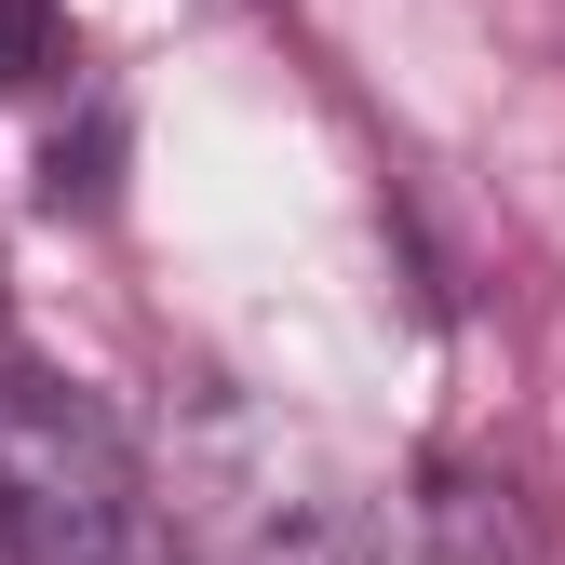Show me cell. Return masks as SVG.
I'll use <instances>...</instances> for the list:
<instances>
[{"instance_id": "1", "label": "cell", "mask_w": 565, "mask_h": 565, "mask_svg": "<svg viewBox=\"0 0 565 565\" xmlns=\"http://www.w3.org/2000/svg\"><path fill=\"white\" fill-rule=\"evenodd\" d=\"M175 525L202 565H350L364 552V512H350L337 458L297 431V417L256 404H189L175 431Z\"/></svg>"}, {"instance_id": "2", "label": "cell", "mask_w": 565, "mask_h": 565, "mask_svg": "<svg viewBox=\"0 0 565 565\" xmlns=\"http://www.w3.org/2000/svg\"><path fill=\"white\" fill-rule=\"evenodd\" d=\"M135 458L41 364H0V565H121Z\"/></svg>"}, {"instance_id": "3", "label": "cell", "mask_w": 565, "mask_h": 565, "mask_svg": "<svg viewBox=\"0 0 565 565\" xmlns=\"http://www.w3.org/2000/svg\"><path fill=\"white\" fill-rule=\"evenodd\" d=\"M28 67H54V14L41 0H0V95H14Z\"/></svg>"}]
</instances>
